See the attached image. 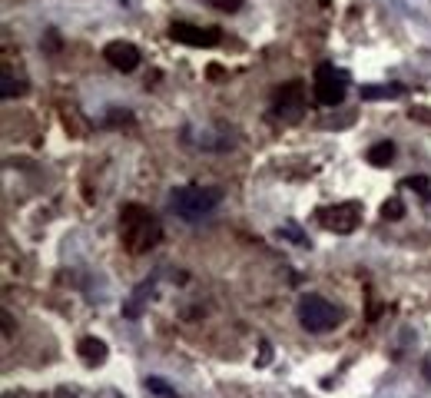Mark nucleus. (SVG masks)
Instances as JSON below:
<instances>
[{
	"label": "nucleus",
	"mask_w": 431,
	"mask_h": 398,
	"mask_svg": "<svg viewBox=\"0 0 431 398\" xmlns=\"http://www.w3.org/2000/svg\"><path fill=\"white\" fill-rule=\"evenodd\" d=\"M120 239H123V249H127V252L143 256V252H150V249L160 246L163 226H160V219H156L146 206L127 203V206L120 210Z\"/></svg>",
	"instance_id": "obj_1"
},
{
	"label": "nucleus",
	"mask_w": 431,
	"mask_h": 398,
	"mask_svg": "<svg viewBox=\"0 0 431 398\" xmlns=\"http://www.w3.org/2000/svg\"><path fill=\"white\" fill-rule=\"evenodd\" d=\"M222 203V189L216 186H176L169 193V210L176 212L179 219L186 223H196V219H206L209 212Z\"/></svg>",
	"instance_id": "obj_2"
},
{
	"label": "nucleus",
	"mask_w": 431,
	"mask_h": 398,
	"mask_svg": "<svg viewBox=\"0 0 431 398\" xmlns=\"http://www.w3.org/2000/svg\"><path fill=\"white\" fill-rule=\"evenodd\" d=\"M299 322H302L305 332L322 336V332H332V329L342 325V309L322 296H302V302H299Z\"/></svg>",
	"instance_id": "obj_3"
},
{
	"label": "nucleus",
	"mask_w": 431,
	"mask_h": 398,
	"mask_svg": "<svg viewBox=\"0 0 431 398\" xmlns=\"http://www.w3.org/2000/svg\"><path fill=\"white\" fill-rule=\"evenodd\" d=\"M312 93L322 107H339L348 93V70L335 67V63H318L316 80H312Z\"/></svg>",
	"instance_id": "obj_4"
},
{
	"label": "nucleus",
	"mask_w": 431,
	"mask_h": 398,
	"mask_svg": "<svg viewBox=\"0 0 431 398\" xmlns=\"http://www.w3.org/2000/svg\"><path fill=\"white\" fill-rule=\"evenodd\" d=\"M305 107H309V97H305V83L302 80H289L276 90L272 97V116L282 120V123H299L305 116Z\"/></svg>",
	"instance_id": "obj_5"
},
{
	"label": "nucleus",
	"mask_w": 431,
	"mask_h": 398,
	"mask_svg": "<svg viewBox=\"0 0 431 398\" xmlns=\"http://www.w3.org/2000/svg\"><path fill=\"white\" fill-rule=\"evenodd\" d=\"M318 223L325 226L329 233H335V236H348V233H355L358 223H362V203L345 199V203L325 206V210H318Z\"/></svg>",
	"instance_id": "obj_6"
},
{
	"label": "nucleus",
	"mask_w": 431,
	"mask_h": 398,
	"mask_svg": "<svg viewBox=\"0 0 431 398\" xmlns=\"http://www.w3.org/2000/svg\"><path fill=\"white\" fill-rule=\"evenodd\" d=\"M169 37L176 40V43H186V47H216L222 40V34L216 27H196V24L176 20V24L169 27Z\"/></svg>",
	"instance_id": "obj_7"
},
{
	"label": "nucleus",
	"mask_w": 431,
	"mask_h": 398,
	"mask_svg": "<svg viewBox=\"0 0 431 398\" xmlns=\"http://www.w3.org/2000/svg\"><path fill=\"white\" fill-rule=\"evenodd\" d=\"M103 57H106V63H110L113 70H120V74H133L143 60L140 47L129 43V40H113V43H106V47H103Z\"/></svg>",
	"instance_id": "obj_8"
},
{
	"label": "nucleus",
	"mask_w": 431,
	"mask_h": 398,
	"mask_svg": "<svg viewBox=\"0 0 431 398\" xmlns=\"http://www.w3.org/2000/svg\"><path fill=\"white\" fill-rule=\"evenodd\" d=\"M76 352H80L83 365H90V369H97V365H103V362H106V342H103V338H97V336L80 338Z\"/></svg>",
	"instance_id": "obj_9"
},
{
	"label": "nucleus",
	"mask_w": 431,
	"mask_h": 398,
	"mask_svg": "<svg viewBox=\"0 0 431 398\" xmlns=\"http://www.w3.org/2000/svg\"><path fill=\"white\" fill-rule=\"evenodd\" d=\"M27 93V80L24 76H13V70H3V83H0V97L13 100V97H24Z\"/></svg>",
	"instance_id": "obj_10"
},
{
	"label": "nucleus",
	"mask_w": 431,
	"mask_h": 398,
	"mask_svg": "<svg viewBox=\"0 0 431 398\" xmlns=\"http://www.w3.org/2000/svg\"><path fill=\"white\" fill-rule=\"evenodd\" d=\"M392 160H395V143H388V139H381V143H375L368 149V163L372 166H388Z\"/></svg>",
	"instance_id": "obj_11"
},
{
	"label": "nucleus",
	"mask_w": 431,
	"mask_h": 398,
	"mask_svg": "<svg viewBox=\"0 0 431 398\" xmlns=\"http://www.w3.org/2000/svg\"><path fill=\"white\" fill-rule=\"evenodd\" d=\"M402 87H362V100H379V97H398Z\"/></svg>",
	"instance_id": "obj_12"
},
{
	"label": "nucleus",
	"mask_w": 431,
	"mask_h": 398,
	"mask_svg": "<svg viewBox=\"0 0 431 398\" xmlns=\"http://www.w3.org/2000/svg\"><path fill=\"white\" fill-rule=\"evenodd\" d=\"M146 388H150V392H156L160 398H179L176 388H169L163 378H146Z\"/></svg>",
	"instance_id": "obj_13"
},
{
	"label": "nucleus",
	"mask_w": 431,
	"mask_h": 398,
	"mask_svg": "<svg viewBox=\"0 0 431 398\" xmlns=\"http://www.w3.org/2000/svg\"><path fill=\"white\" fill-rule=\"evenodd\" d=\"M402 186L415 189V193H421V196H425V199L431 196V183H428V176H411V179H405Z\"/></svg>",
	"instance_id": "obj_14"
},
{
	"label": "nucleus",
	"mask_w": 431,
	"mask_h": 398,
	"mask_svg": "<svg viewBox=\"0 0 431 398\" xmlns=\"http://www.w3.org/2000/svg\"><path fill=\"white\" fill-rule=\"evenodd\" d=\"M381 216H385V219H402V216H405V206H402V199H388V203H385V206H381Z\"/></svg>",
	"instance_id": "obj_15"
},
{
	"label": "nucleus",
	"mask_w": 431,
	"mask_h": 398,
	"mask_svg": "<svg viewBox=\"0 0 431 398\" xmlns=\"http://www.w3.org/2000/svg\"><path fill=\"white\" fill-rule=\"evenodd\" d=\"M209 7H216V11H222V13H236V11H242V0H209Z\"/></svg>",
	"instance_id": "obj_16"
},
{
	"label": "nucleus",
	"mask_w": 431,
	"mask_h": 398,
	"mask_svg": "<svg viewBox=\"0 0 431 398\" xmlns=\"http://www.w3.org/2000/svg\"><path fill=\"white\" fill-rule=\"evenodd\" d=\"M279 233H289V236H292V242H299V246H305V242H309V239H305L302 233H299V226H292V223H285V226H282V229H279Z\"/></svg>",
	"instance_id": "obj_17"
}]
</instances>
